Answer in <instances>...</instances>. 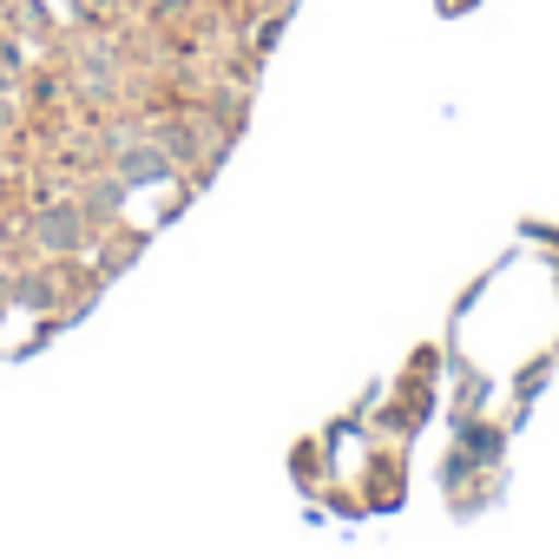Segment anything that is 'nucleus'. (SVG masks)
Returning <instances> with one entry per match:
<instances>
[{
	"mask_svg": "<svg viewBox=\"0 0 559 559\" xmlns=\"http://www.w3.org/2000/svg\"><path fill=\"white\" fill-rule=\"evenodd\" d=\"M27 237H34L40 257H73V250L93 243V224H86L80 204H40V211L27 217Z\"/></svg>",
	"mask_w": 559,
	"mask_h": 559,
	"instance_id": "obj_1",
	"label": "nucleus"
},
{
	"mask_svg": "<svg viewBox=\"0 0 559 559\" xmlns=\"http://www.w3.org/2000/svg\"><path fill=\"white\" fill-rule=\"evenodd\" d=\"M112 171L126 178V191H145V185H165L178 165H171V152L158 139H119L112 145Z\"/></svg>",
	"mask_w": 559,
	"mask_h": 559,
	"instance_id": "obj_2",
	"label": "nucleus"
},
{
	"mask_svg": "<svg viewBox=\"0 0 559 559\" xmlns=\"http://www.w3.org/2000/svg\"><path fill=\"white\" fill-rule=\"evenodd\" d=\"M80 211H86L93 230L112 224V217L126 211V178H119V171H112V178H86V185H80Z\"/></svg>",
	"mask_w": 559,
	"mask_h": 559,
	"instance_id": "obj_3",
	"label": "nucleus"
},
{
	"mask_svg": "<svg viewBox=\"0 0 559 559\" xmlns=\"http://www.w3.org/2000/svg\"><path fill=\"white\" fill-rule=\"evenodd\" d=\"M454 448H461V454H474L480 467H493V461H500V448H507V435H500L493 421H474V415H454Z\"/></svg>",
	"mask_w": 559,
	"mask_h": 559,
	"instance_id": "obj_4",
	"label": "nucleus"
},
{
	"mask_svg": "<svg viewBox=\"0 0 559 559\" xmlns=\"http://www.w3.org/2000/svg\"><path fill=\"white\" fill-rule=\"evenodd\" d=\"M14 304H21V310H53V304H60V276H53V270L14 276Z\"/></svg>",
	"mask_w": 559,
	"mask_h": 559,
	"instance_id": "obj_5",
	"label": "nucleus"
},
{
	"mask_svg": "<svg viewBox=\"0 0 559 559\" xmlns=\"http://www.w3.org/2000/svg\"><path fill=\"white\" fill-rule=\"evenodd\" d=\"M158 145L171 152V165H191V158L204 152V132H198L191 119H165V126H158Z\"/></svg>",
	"mask_w": 559,
	"mask_h": 559,
	"instance_id": "obj_6",
	"label": "nucleus"
},
{
	"mask_svg": "<svg viewBox=\"0 0 559 559\" xmlns=\"http://www.w3.org/2000/svg\"><path fill=\"white\" fill-rule=\"evenodd\" d=\"M0 257H8V224H0Z\"/></svg>",
	"mask_w": 559,
	"mask_h": 559,
	"instance_id": "obj_7",
	"label": "nucleus"
}]
</instances>
